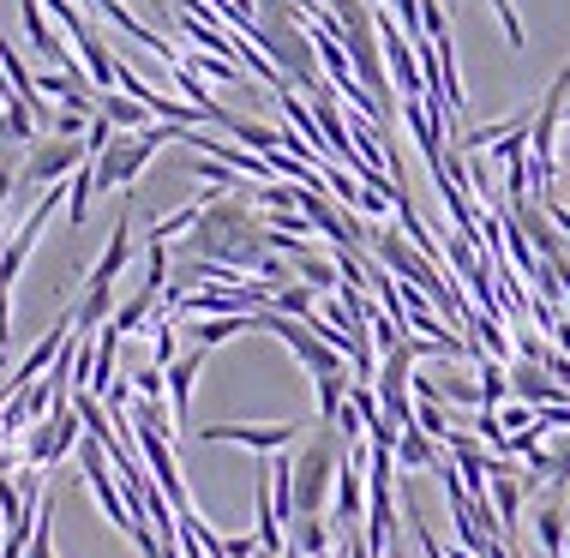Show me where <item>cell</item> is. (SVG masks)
Masks as SVG:
<instances>
[{
  "mask_svg": "<svg viewBox=\"0 0 570 558\" xmlns=\"http://www.w3.org/2000/svg\"><path fill=\"white\" fill-rule=\"evenodd\" d=\"M198 198H205V211H198V223H193V235L180 253L258 276V265H265L276 246H271V223L253 211V198H235V193H223V186H205Z\"/></svg>",
  "mask_w": 570,
  "mask_h": 558,
  "instance_id": "cell-1",
  "label": "cell"
},
{
  "mask_svg": "<svg viewBox=\"0 0 570 558\" xmlns=\"http://www.w3.org/2000/svg\"><path fill=\"white\" fill-rule=\"evenodd\" d=\"M90 163V150H85V138H37V145H30V157H24V168H19V180L30 186V193H49V186H60V180H72L79 175V168Z\"/></svg>",
  "mask_w": 570,
  "mask_h": 558,
  "instance_id": "cell-2",
  "label": "cell"
},
{
  "mask_svg": "<svg viewBox=\"0 0 570 558\" xmlns=\"http://www.w3.org/2000/svg\"><path fill=\"white\" fill-rule=\"evenodd\" d=\"M79 432H85L79 402H55L49 421H37L24 432V462H30V469H49V462L72 457V451H79Z\"/></svg>",
  "mask_w": 570,
  "mask_h": 558,
  "instance_id": "cell-3",
  "label": "cell"
},
{
  "mask_svg": "<svg viewBox=\"0 0 570 558\" xmlns=\"http://www.w3.org/2000/svg\"><path fill=\"white\" fill-rule=\"evenodd\" d=\"M301 421H276V427H253V421H210V427H198V439L205 444H240V451H253V457H276V451H288V444L301 439Z\"/></svg>",
  "mask_w": 570,
  "mask_h": 558,
  "instance_id": "cell-4",
  "label": "cell"
},
{
  "mask_svg": "<svg viewBox=\"0 0 570 558\" xmlns=\"http://www.w3.org/2000/svg\"><path fill=\"white\" fill-rule=\"evenodd\" d=\"M366 451L361 444H348L343 457V474H336V492H331V522L336 529H366Z\"/></svg>",
  "mask_w": 570,
  "mask_h": 558,
  "instance_id": "cell-5",
  "label": "cell"
},
{
  "mask_svg": "<svg viewBox=\"0 0 570 558\" xmlns=\"http://www.w3.org/2000/svg\"><path fill=\"white\" fill-rule=\"evenodd\" d=\"M127 258H132V216H120V223H115V235H109V246H102V258L90 265L85 283L115 288V283H120V271H127Z\"/></svg>",
  "mask_w": 570,
  "mask_h": 558,
  "instance_id": "cell-6",
  "label": "cell"
},
{
  "mask_svg": "<svg viewBox=\"0 0 570 558\" xmlns=\"http://www.w3.org/2000/svg\"><path fill=\"white\" fill-rule=\"evenodd\" d=\"M217 127H223V138H235V145L258 150V157L283 150V138H288V127H265V120H246V115H223Z\"/></svg>",
  "mask_w": 570,
  "mask_h": 558,
  "instance_id": "cell-7",
  "label": "cell"
},
{
  "mask_svg": "<svg viewBox=\"0 0 570 558\" xmlns=\"http://www.w3.org/2000/svg\"><path fill=\"white\" fill-rule=\"evenodd\" d=\"M97 115H109L120 133H150L157 127V115H150L138 97H127V90H97Z\"/></svg>",
  "mask_w": 570,
  "mask_h": 558,
  "instance_id": "cell-8",
  "label": "cell"
},
{
  "mask_svg": "<svg viewBox=\"0 0 570 558\" xmlns=\"http://www.w3.org/2000/svg\"><path fill=\"white\" fill-rule=\"evenodd\" d=\"M331 529H336L331 517H295V522H288V552H295V558H331L336 552Z\"/></svg>",
  "mask_w": 570,
  "mask_h": 558,
  "instance_id": "cell-9",
  "label": "cell"
},
{
  "mask_svg": "<svg viewBox=\"0 0 570 558\" xmlns=\"http://www.w3.org/2000/svg\"><path fill=\"white\" fill-rule=\"evenodd\" d=\"M541 480H547L552 492L570 487V432H564V439H552L547 451L529 457V487H541Z\"/></svg>",
  "mask_w": 570,
  "mask_h": 558,
  "instance_id": "cell-10",
  "label": "cell"
},
{
  "mask_svg": "<svg viewBox=\"0 0 570 558\" xmlns=\"http://www.w3.org/2000/svg\"><path fill=\"white\" fill-rule=\"evenodd\" d=\"M205 354L210 349H193L187 361L163 366L168 372V409H175V421H187V409H193V384H198V372H205Z\"/></svg>",
  "mask_w": 570,
  "mask_h": 558,
  "instance_id": "cell-11",
  "label": "cell"
},
{
  "mask_svg": "<svg viewBox=\"0 0 570 558\" xmlns=\"http://www.w3.org/2000/svg\"><path fill=\"white\" fill-rule=\"evenodd\" d=\"M529 474H511V469H504V474H492V510H499V522H504V535H511L517 540V517H522V499H529Z\"/></svg>",
  "mask_w": 570,
  "mask_h": 558,
  "instance_id": "cell-12",
  "label": "cell"
},
{
  "mask_svg": "<svg viewBox=\"0 0 570 558\" xmlns=\"http://www.w3.org/2000/svg\"><path fill=\"white\" fill-rule=\"evenodd\" d=\"M534 535H541V552L547 558H564V547H570V505L547 499L541 510H534Z\"/></svg>",
  "mask_w": 570,
  "mask_h": 558,
  "instance_id": "cell-13",
  "label": "cell"
},
{
  "mask_svg": "<svg viewBox=\"0 0 570 558\" xmlns=\"http://www.w3.org/2000/svg\"><path fill=\"white\" fill-rule=\"evenodd\" d=\"M79 55H85V72H90V85L97 90H120V60L109 55V42L90 30V37H79Z\"/></svg>",
  "mask_w": 570,
  "mask_h": 558,
  "instance_id": "cell-14",
  "label": "cell"
},
{
  "mask_svg": "<svg viewBox=\"0 0 570 558\" xmlns=\"http://www.w3.org/2000/svg\"><path fill=\"white\" fill-rule=\"evenodd\" d=\"M115 306H120V301H115V288H102V283H85V301L72 306V324H79L85 336H97L102 324L115 319Z\"/></svg>",
  "mask_w": 570,
  "mask_h": 558,
  "instance_id": "cell-15",
  "label": "cell"
},
{
  "mask_svg": "<svg viewBox=\"0 0 570 558\" xmlns=\"http://www.w3.org/2000/svg\"><path fill=\"white\" fill-rule=\"evenodd\" d=\"M396 462H403V469H439L444 444L433 439V432H421V427H403V439H396Z\"/></svg>",
  "mask_w": 570,
  "mask_h": 558,
  "instance_id": "cell-16",
  "label": "cell"
},
{
  "mask_svg": "<svg viewBox=\"0 0 570 558\" xmlns=\"http://www.w3.org/2000/svg\"><path fill=\"white\" fill-rule=\"evenodd\" d=\"M288 265H295V276H301L306 288H318V294H336V288H343V265H336V258H318V253H306V246H301Z\"/></svg>",
  "mask_w": 570,
  "mask_h": 558,
  "instance_id": "cell-17",
  "label": "cell"
},
{
  "mask_svg": "<svg viewBox=\"0 0 570 558\" xmlns=\"http://www.w3.org/2000/svg\"><path fill=\"white\" fill-rule=\"evenodd\" d=\"M240 331H258V313H217V319H193L198 349H217V343H228V336H240Z\"/></svg>",
  "mask_w": 570,
  "mask_h": 558,
  "instance_id": "cell-18",
  "label": "cell"
},
{
  "mask_svg": "<svg viewBox=\"0 0 570 558\" xmlns=\"http://www.w3.org/2000/svg\"><path fill=\"white\" fill-rule=\"evenodd\" d=\"M157 301H163V294H157V288H138V294H132V301H120V306H115V319H109V324H115V331H120V336H132V331H145V324H150V313H157Z\"/></svg>",
  "mask_w": 570,
  "mask_h": 558,
  "instance_id": "cell-19",
  "label": "cell"
},
{
  "mask_svg": "<svg viewBox=\"0 0 570 558\" xmlns=\"http://www.w3.org/2000/svg\"><path fill=\"white\" fill-rule=\"evenodd\" d=\"M318 384V421L336 427V414L348 409V391H354V372H331V379H313Z\"/></svg>",
  "mask_w": 570,
  "mask_h": 558,
  "instance_id": "cell-20",
  "label": "cell"
},
{
  "mask_svg": "<svg viewBox=\"0 0 570 558\" xmlns=\"http://www.w3.org/2000/svg\"><path fill=\"white\" fill-rule=\"evenodd\" d=\"M90 198H97V168H79V175L67 180V223L72 228H85V216H90Z\"/></svg>",
  "mask_w": 570,
  "mask_h": 558,
  "instance_id": "cell-21",
  "label": "cell"
},
{
  "mask_svg": "<svg viewBox=\"0 0 570 558\" xmlns=\"http://www.w3.org/2000/svg\"><path fill=\"white\" fill-rule=\"evenodd\" d=\"M271 306H276V313H288V319H313V313H318V288H306L301 276H295L288 288H276Z\"/></svg>",
  "mask_w": 570,
  "mask_h": 558,
  "instance_id": "cell-22",
  "label": "cell"
},
{
  "mask_svg": "<svg viewBox=\"0 0 570 558\" xmlns=\"http://www.w3.org/2000/svg\"><path fill=\"white\" fill-rule=\"evenodd\" d=\"M504 397H511V366L481 361V409H504Z\"/></svg>",
  "mask_w": 570,
  "mask_h": 558,
  "instance_id": "cell-23",
  "label": "cell"
},
{
  "mask_svg": "<svg viewBox=\"0 0 570 558\" xmlns=\"http://www.w3.org/2000/svg\"><path fill=\"white\" fill-rule=\"evenodd\" d=\"M414 427H421V432H433V439L444 444V439H451V414H444V402H414Z\"/></svg>",
  "mask_w": 570,
  "mask_h": 558,
  "instance_id": "cell-24",
  "label": "cell"
},
{
  "mask_svg": "<svg viewBox=\"0 0 570 558\" xmlns=\"http://www.w3.org/2000/svg\"><path fill=\"white\" fill-rule=\"evenodd\" d=\"M499 421H504V432H529L534 421H541V409H529V402H504V409H499Z\"/></svg>",
  "mask_w": 570,
  "mask_h": 558,
  "instance_id": "cell-25",
  "label": "cell"
},
{
  "mask_svg": "<svg viewBox=\"0 0 570 558\" xmlns=\"http://www.w3.org/2000/svg\"><path fill=\"white\" fill-rule=\"evenodd\" d=\"M492 12H499V25H504V37H511V49H522L529 37H522V19H517V7H511V0H492Z\"/></svg>",
  "mask_w": 570,
  "mask_h": 558,
  "instance_id": "cell-26",
  "label": "cell"
},
{
  "mask_svg": "<svg viewBox=\"0 0 570 558\" xmlns=\"http://www.w3.org/2000/svg\"><path fill=\"white\" fill-rule=\"evenodd\" d=\"M7 198H12V168L0 175V235H7ZM0 246H7V241H0Z\"/></svg>",
  "mask_w": 570,
  "mask_h": 558,
  "instance_id": "cell-27",
  "label": "cell"
},
{
  "mask_svg": "<svg viewBox=\"0 0 570 558\" xmlns=\"http://www.w3.org/2000/svg\"><path fill=\"white\" fill-rule=\"evenodd\" d=\"M552 343H559V349H570V324H564V319H552Z\"/></svg>",
  "mask_w": 570,
  "mask_h": 558,
  "instance_id": "cell-28",
  "label": "cell"
},
{
  "mask_svg": "<svg viewBox=\"0 0 570 558\" xmlns=\"http://www.w3.org/2000/svg\"><path fill=\"white\" fill-rule=\"evenodd\" d=\"M384 558H409V552H403V540H396V547H391V552H384Z\"/></svg>",
  "mask_w": 570,
  "mask_h": 558,
  "instance_id": "cell-29",
  "label": "cell"
},
{
  "mask_svg": "<svg viewBox=\"0 0 570 558\" xmlns=\"http://www.w3.org/2000/svg\"><path fill=\"white\" fill-rule=\"evenodd\" d=\"M564 558H570V547H564Z\"/></svg>",
  "mask_w": 570,
  "mask_h": 558,
  "instance_id": "cell-30",
  "label": "cell"
},
{
  "mask_svg": "<svg viewBox=\"0 0 570 558\" xmlns=\"http://www.w3.org/2000/svg\"><path fill=\"white\" fill-rule=\"evenodd\" d=\"M511 558H522V552H511Z\"/></svg>",
  "mask_w": 570,
  "mask_h": 558,
  "instance_id": "cell-31",
  "label": "cell"
},
{
  "mask_svg": "<svg viewBox=\"0 0 570 558\" xmlns=\"http://www.w3.org/2000/svg\"><path fill=\"white\" fill-rule=\"evenodd\" d=\"M384 7H391V0H384Z\"/></svg>",
  "mask_w": 570,
  "mask_h": 558,
  "instance_id": "cell-32",
  "label": "cell"
}]
</instances>
